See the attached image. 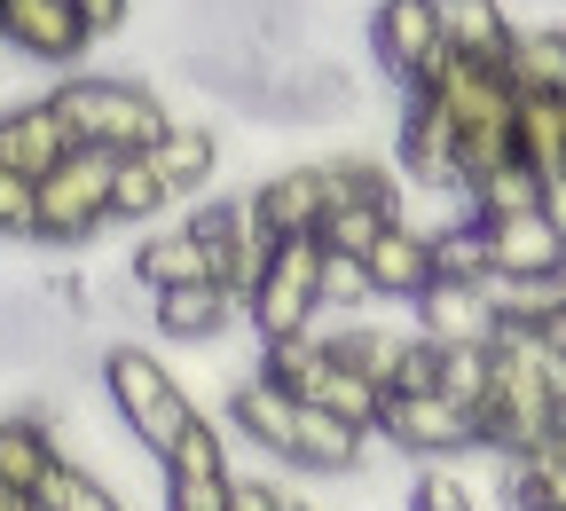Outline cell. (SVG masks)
<instances>
[{
    "label": "cell",
    "mask_w": 566,
    "mask_h": 511,
    "mask_svg": "<svg viewBox=\"0 0 566 511\" xmlns=\"http://www.w3.org/2000/svg\"><path fill=\"white\" fill-rule=\"evenodd\" d=\"M488 386H495V346H441V394L457 409H488Z\"/></svg>",
    "instance_id": "f1b7e54d"
},
{
    "label": "cell",
    "mask_w": 566,
    "mask_h": 511,
    "mask_svg": "<svg viewBox=\"0 0 566 511\" xmlns=\"http://www.w3.org/2000/svg\"><path fill=\"white\" fill-rule=\"evenodd\" d=\"M111 150H71L48 181H40V244H95L111 229V189H118Z\"/></svg>",
    "instance_id": "277c9868"
},
{
    "label": "cell",
    "mask_w": 566,
    "mask_h": 511,
    "mask_svg": "<svg viewBox=\"0 0 566 511\" xmlns=\"http://www.w3.org/2000/svg\"><path fill=\"white\" fill-rule=\"evenodd\" d=\"M126 9H134V0H71V17H80L95 40H111V32L126 24Z\"/></svg>",
    "instance_id": "f35d334b"
},
{
    "label": "cell",
    "mask_w": 566,
    "mask_h": 511,
    "mask_svg": "<svg viewBox=\"0 0 566 511\" xmlns=\"http://www.w3.org/2000/svg\"><path fill=\"white\" fill-rule=\"evenodd\" d=\"M363 449H370L363 425H346V417H331V409H300V441H292V465H300V472L346 480V472H363Z\"/></svg>",
    "instance_id": "7402d4cb"
},
{
    "label": "cell",
    "mask_w": 566,
    "mask_h": 511,
    "mask_svg": "<svg viewBox=\"0 0 566 511\" xmlns=\"http://www.w3.org/2000/svg\"><path fill=\"white\" fill-rule=\"evenodd\" d=\"M323 346H331V362H346V371H363L370 386H386V394H394V371H401V346H409V331L338 323V331H323Z\"/></svg>",
    "instance_id": "484cf974"
},
{
    "label": "cell",
    "mask_w": 566,
    "mask_h": 511,
    "mask_svg": "<svg viewBox=\"0 0 566 511\" xmlns=\"http://www.w3.org/2000/svg\"><path fill=\"white\" fill-rule=\"evenodd\" d=\"M480 441L495 457H527L543 441H566V409L543 378V354H535L527 331L495 338V386H488V409H480Z\"/></svg>",
    "instance_id": "3957f363"
},
{
    "label": "cell",
    "mask_w": 566,
    "mask_h": 511,
    "mask_svg": "<svg viewBox=\"0 0 566 511\" xmlns=\"http://www.w3.org/2000/svg\"><path fill=\"white\" fill-rule=\"evenodd\" d=\"M504 80H512L520 103L566 95V24H520L512 48H504Z\"/></svg>",
    "instance_id": "ffe728a7"
},
{
    "label": "cell",
    "mask_w": 566,
    "mask_h": 511,
    "mask_svg": "<svg viewBox=\"0 0 566 511\" xmlns=\"http://www.w3.org/2000/svg\"><path fill=\"white\" fill-rule=\"evenodd\" d=\"M0 511H24V496H17V488H0Z\"/></svg>",
    "instance_id": "60d3db41"
},
{
    "label": "cell",
    "mask_w": 566,
    "mask_h": 511,
    "mask_svg": "<svg viewBox=\"0 0 566 511\" xmlns=\"http://www.w3.org/2000/svg\"><path fill=\"white\" fill-rule=\"evenodd\" d=\"M166 511H174V503H166Z\"/></svg>",
    "instance_id": "ee69618b"
},
{
    "label": "cell",
    "mask_w": 566,
    "mask_h": 511,
    "mask_svg": "<svg viewBox=\"0 0 566 511\" xmlns=\"http://www.w3.org/2000/svg\"><path fill=\"white\" fill-rule=\"evenodd\" d=\"M558 118H566V95H558Z\"/></svg>",
    "instance_id": "b9f144b4"
},
{
    "label": "cell",
    "mask_w": 566,
    "mask_h": 511,
    "mask_svg": "<svg viewBox=\"0 0 566 511\" xmlns=\"http://www.w3.org/2000/svg\"><path fill=\"white\" fill-rule=\"evenodd\" d=\"M237 315H244V307L229 300L221 283H181V291H158L150 331H158V338H174V346H212Z\"/></svg>",
    "instance_id": "d6986e66"
},
{
    "label": "cell",
    "mask_w": 566,
    "mask_h": 511,
    "mask_svg": "<svg viewBox=\"0 0 566 511\" xmlns=\"http://www.w3.org/2000/svg\"><path fill=\"white\" fill-rule=\"evenodd\" d=\"M0 48H17V55H32V63L71 71V63L95 48V32L71 17V0H0Z\"/></svg>",
    "instance_id": "30bf717a"
},
{
    "label": "cell",
    "mask_w": 566,
    "mask_h": 511,
    "mask_svg": "<svg viewBox=\"0 0 566 511\" xmlns=\"http://www.w3.org/2000/svg\"><path fill=\"white\" fill-rule=\"evenodd\" d=\"M535 212H543V221H551V229L566 237V174H551V181H543V197H535Z\"/></svg>",
    "instance_id": "ab89813d"
},
{
    "label": "cell",
    "mask_w": 566,
    "mask_h": 511,
    "mask_svg": "<svg viewBox=\"0 0 566 511\" xmlns=\"http://www.w3.org/2000/svg\"><path fill=\"white\" fill-rule=\"evenodd\" d=\"M480 229H488V275H520V283L566 275V237L543 212H512V221H480Z\"/></svg>",
    "instance_id": "9a60e30c"
},
{
    "label": "cell",
    "mask_w": 566,
    "mask_h": 511,
    "mask_svg": "<svg viewBox=\"0 0 566 511\" xmlns=\"http://www.w3.org/2000/svg\"><path fill=\"white\" fill-rule=\"evenodd\" d=\"M370 283H378V300H401V307H417L424 291L441 283V260H433V229H417L409 212L378 237V252H370Z\"/></svg>",
    "instance_id": "ac0fdd59"
},
{
    "label": "cell",
    "mask_w": 566,
    "mask_h": 511,
    "mask_svg": "<svg viewBox=\"0 0 566 511\" xmlns=\"http://www.w3.org/2000/svg\"><path fill=\"white\" fill-rule=\"evenodd\" d=\"M409 315H417V331L433 338V346H495V338H504V323H495V300H488V275H480V283L441 275Z\"/></svg>",
    "instance_id": "7c38bea8"
},
{
    "label": "cell",
    "mask_w": 566,
    "mask_h": 511,
    "mask_svg": "<svg viewBox=\"0 0 566 511\" xmlns=\"http://www.w3.org/2000/svg\"><path fill=\"white\" fill-rule=\"evenodd\" d=\"M394 394H441V346L424 338V331H409V346H401V371H394Z\"/></svg>",
    "instance_id": "d590c367"
},
{
    "label": "cell",
    "mask_w": 566,
    "mask_h": 511,
    "mask_svg": "<svg viewBox=\"0 0 566 511\" xmlns=\"http://www.w3.org/2000/svg\"><path fill=\"white\" fill-rule=\"evenodd\" d=\"M71 150H80V142H71L55 95H32V103H9V111H0V166H9V174L48 181Z\"/></svg>",
    "instance_id": "4fadbf2b"
},
{
    "label": "cell",
    "mask_w": 566,
    "mask_h": 511,
    "mask_svg": "<svg viewBox=\"0 0 566 511\" xmlns=\"http://www.w3.org/2000/svg\"><path fill=\"white\" fill-rule=\"evenodd\" d=\"M378 441L417 457V465H449L464 449H488L480 441V417L457 409L449 394H386V417H378Z\"/></svg>",
    "instance_id": "8992f818"
},
{
    "label": "cell",
    "mask_w": 566,
    "mask_h": 511,
    "mask_svg": "<svg viewBox=\"0 0 566 511\" xmlns=\"http://www.w3.org/2000/svg\"><path fill=\"white\" fill-rule=\"evenodd\" d=\"M174 189L150 174V158H126L118 166V189H111V221H166Z\"/></svg>",
    "instance_id": "4dcf8cb0"
},
{
    "label": "cell",
    "mask_w": 566,
    "mask_h": 511,
    "mask_svg": "<svg viewBox=\"0 0 566 511\" xmlns=\"http://www.w3.org/2000/svg\"><path fill=\"white\" fill-rule=\"evenodd\" d=\"M433 17H441V40L457 55H480V63H504L512 32H520L504 0H433Z\"/></svg>",
    "instance_id": "cb8c5ba5"
},
{
    "label": "cell",
    "mask_w": 566,
    "mask_h": 511,
    "mask_svg": "<svg viewBox=\"0 0 566 511\" xmlns=\"http://www.w3.org/2000/svg\"><path fill=\"white\" fill-rule=\"evenodd\" d=\"M394 158H401V189H433L464 205V158H457V118L433 95H401L394 118Z\"/></svg>",
    "instance_id": "52a82bcc"
},
{
    "label": "cell",
    "mask_w": 566,
    "mask_h": 511,
    "mask_svg": "<svg viewBox=\"0 0 566 511\" xmlns=\"http://www.w3.org/2000/svg\"><path fill=\"white\" fill-rule=\"evenodd\" d=\"M252 212H260V229H268L275 244H292V237H323V212H331L323 158H307V166H275V174L252 189Z\"/></svg>",
    "instance_id": "8fae6325"
},
{
    "label": "cell",
    "mask_w": 566,
    "mask_h": 511,
    "mask_svg": "<svg viewBox=\"0 0 566 511\" xmlns=\"http://www.w3.org/2000/svg\"><path fill=\"white\" fill-rule=\"evenodd\" d=\"M24 511H48V503H24Z\"/></svg>",
    "instance_id": "7bdbcfd3"
},
{
    "label": "cell",
    "mask_w": 566,
    "mask_h": 511,
    "mask_svg": "<svg viewBox=\"0 0 566 511\" xmlns=\"http://www.w3.org/2000/svg\"><path fill=\"white\" fill-rule=\"evenodd\" d=\"M300 401L307 409H331V417H346V425H363L370 441H378V417H386V386H370L363 371H346V362H331V346H323V362L300 378Z\"/></svg>",
    "instance_id": "44dd1931"
},
{
    "label": "cell",
    "mask_w": 566,
    "mask_h": 511,
    "mask_svg": "<svg viewBox=\"0 0 566 511\" xmlns=\"http://www.w3.org/2000/svg\"><path fill=\"white\" fill-rule=\"evenodd\" d=\"M126 275L142 291H181V283H212V252L189 221H166V229H142L134 252H126Z\"/></svg>",
    "instance_id": "2e32d148"
},
{
    "label": "cell",
    "mask_w": 566,
    "mask_h": 511,
    "mask_svg": "<svg viewBox=\"0 0 566 511\" xmlns=\"http://www.w3.org/2000/svg\"><path fill=\"white\" fill-rule=\"evenodd\" d=\"M221 480H237L229 472V441H221V425H212V417H197L181 441L166 449V488H221Z\"/></svg>",
    "instance_id": "4316f807"
},
{
    "label": "cell",
    "mask_w": 566,
    "mask_h": 511,
    "mask_svg": "<svg viewBox=\"0 0 566 511\" xmlns=\"http://www.w3.org/2000/svg\"><path fill=\"white\" fill-rule=\"evenodd\" d=\"M63 465L71 457L55 441V417L48 409H9V417H0V488H17L24 503H40Z\"/></svg>",
    "instance_id": "5bb4252c"
},
{
    "label": "cell",
    "mask_w": 566,
    "mask_h": 511,
    "mask_svg": "<svg viewBox=\"0 0 566 511\" xmlns=\"http://www.w3.org/2000/svg\"><path fill=\"white\" fill-rule=\"evenodd\" d=\"M300 511H307V503H300Z\"/></svg>",
    "instance_id": "f6af8a7d"
},
{
    "label": "cell",
    "mask_w": 566,
    "mask_h": 511,
    "mask_svg": "<svg viewBox=\"0 0 566 511\" xmlns=\"http://www.w3.org/2000/svg\"><path fill=\"white\" fill-rule=\"evenodd\" d=\"M370 55H378V71L401 95H417L424 80H433V63L449 55L433 0H378V9H370Z\"/></svg>",
    "instance_id": "9c48e42d"
},
{
    "label": "cell",
    "mask_w": 566,
    "mask_h": 511,
    "mask_svg": "<svg viewBox=\"0 0 566 511\" xmlns=\"http://www.w3.org/2000/svg\"><path fill=\"white\" fill-rule=\"evenodd\" d=\"M40 503H48V511H126V503H118V488H111L95 465H80V457H71V465L48 480V496H40Z\"/></svg>",
    "instance_id": "1f68e13d"
},
{
    "label": "cell",
    "mask_w": 566,
    "mask_h": 511,
    "mask_svg": "<svg viewBox=\"0 0 566 511\" xmlns=\"http://www.w3.org/2000/svg\"><path fill=\"white\" fill-rule=\"evenodd\" d=\"M417 95H433V103L457 118V134L520 126V95H512V80H504V63H480V55H457V48L433 63V80H424Z\"/></svg>",
    "instance_id": "ba28073f"
},
{
    "label": "cell",
    "mask_w": 566,
    "mask_h": 511,
    "mask_svg": "<svg viewBox=\"0 0 566 511\" xmlns=\"http://www.w3.org/2000/svg\"><path fill=\"white\" fill-rule=\"evenodd\" d=\"M71 142L80 150H111V158H142L174 134V111L150 80H126V71H63L48 87Z\"/></svg>",
    "instance_id": "6da1fadb"
},
{
    "label": "cell",
    "mask_w": 566,
    "mask_h": 511,
    "mask_svg": "<svg viewBox=\"0 0 566 511\" xmlns=\"http://www.w3.org/2000/svg\"><path fill=\"white\" fill-rule=\"evenodd\" d=\"M229 511H300V503H292V488H283L275 472H237Z\"/></svg>",
    "instance_id": "74e56055"
},
{
    "label": "cell",
    "mask_w": 566,
    "mask_h": 511,
    "mask_svg": "<svg viewBox=\"0 0 566 511\" xmlns=\"http://www.w3.org/2000/svg\"><path fill=\"white\" fill-rule=\"evenodd\" d=\"M150 158V174L174 189V205L181 197H197V189H212V166H221V142H212V126H189V118H174V134L158 142V150H142Z\"/></svg>",
    "instance_id": "603a6c76"
},
{
    "label": "cell",
    "mask_w": 566,
    "mask_h": 511,
    "mask_svg": "<svg viewBox=\"0 0 566 511\" xmlns=\"http://www.w3.org/2000/svg\"><path fill=\"white\" fill-rule=\"evenodd\" d=\"M0 237L40 244V181L32 174H9V166H0Z\"/></svg>",
    "instance_id": "e575fe53"
},
{
    "label": "cell",
    "mask_w": 566,
    "mask_h": 511,
    "mask_svg": "<svg viewBox=\"0 0 566 511\" xmlns=\"http://www.w3.org/2000/svg\"><path fill=\"white\" fill-rule=\"evenodd\" d=\"M300 394L292 386H275V378H237V394H229V425L244 432V441L252 449H268V457H283V465H292V441H300Z\"/></svg>",
    "instance_id": "e0dca14e"
},
{
    "label": "cell",
    "mask_w": 566,
    "mask_h": 511,
    "mask_svg": "<svg viewBox=\"0 0 566 511\" xmlns=\"http://www.w3.org/2000/svg\"><path fill=\"white\" fill-rule=\"evenodd\" d=\"M244 315H252L260 346L268 338H307L315 315H323V244L315 237L275 244V260H268V275H260V291H252Z\"/></svg>",
    "instance_id": "5b68a950"
},
{
    "label": "cell",
    "mask_w": 566,
    "mask_h": 511,
    "mask_svg": "<svg viewBox=\"0 0 566 511\" xmlns=\"http://www.w3.org/2000/svg\"><path fill=\"white\" fill-rule=\"evenodd\" d=\"M535 197H543V181L527 166H504V174H488L464 197V212H472V221H512V212H535Z\"/></svg>",
    "instance_id": "f546056e"
},
{
    "label": "cell",
    "mask_w": 566,
    "mask_h": 511,
    "mask_svg": "<svg viewBox=\"0 0 566 511\" xmlns=\"http://www.w3.org/2000/svg\"><path fill=\"white\" fill-rule=\"evenodd\" d=\"M370 300H378V283H370V260L323 252V307H346V315H363Z\"/></svg>",
    "instance_id": "836d02e7"
},
{
    "label": "cell",
    "mask_w": 566,
    "mask_h": 511,
    "mask_svg": "<svg viewBox=\"0 0 566 511\" xmlns=\"http://www.w3.org/2000/svg\"><path fill=\"white\" fill-rule=\"evenodd\" d=\"M95 378H103V394H111L118 425H126L134 441L158 457V465H166V449L181 441V432L205 417V409L189 401V386L158 362V346H142V338H111V346L95 354Z\"/></svg>",
    "instance_id": "7a4b0ae2"
},
{
    "label": "cell",
    "mask_w": 566,
    "mask_h": 511,
    "mask_svg": "<svg viewBox=\"0 0 566 511\" xmlns=\"http://www.w3.org/2000/svg\"><path fill=\"white\" fill-rule=\"evenodd\" d=\"M409 511H480V503H472V488H464L457 472H417Z\"/></svg>",
    "instance_id": "8d00e7d4"
},
{
    "label": "cell",
    "mask_w": 566,
    "mask_h": 511,
    "mask_svg": "<svg viewBox=\"0 0 566 511\" xmlns=\"http://www.w3.org/2000/svg\"><path fill=\"white\" fill-rule=\"evenodd\" d=\"M433 260H441V275H464V283H480L488 275V229L472 221H449V229H433Z\"/></svg>",
    "instance_id": "d6a6232c"
},
{
    "label": "cell",
    "mask_w": 566,
    "mask_h": 511,
    "mask_svg": "<svg viewBox=\"0 0 566 511\" xmlns=\"http://www.w3.org/2000/svg\"><path fill=\"white\" fill-rule=\"evenodd\" d=\"M504 503L512 511H566V441L504 457Z\"/></svg>",
    "instance_id": "d4e9b609"
},
{
    "label": "cell",
    "mask_w": 566,
    "mask_h": 511,
    "mask_svg": "<svg viewBox=\"0 0 566 511\" xmlns=\"http://www.w3.org/2000/svg\"><path fill=\"white\" fill-rule=\"evenodd\" d=\"M520 166H527L535 181L566 174V118H558V95L520 103Z\"/></svg>",
    "instance_id": "83f0119b"
}]
</instances>
